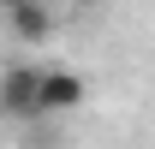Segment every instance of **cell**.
Listing matches in <instances>:
<instances>
[{"label":"cell","instance_id":"6da1fadb","mask_svg":"<svg viewBox=\"0 0 155 149\" xmlns=\"http://www.w3.org/2000/svg\"><path fill=\"white\" fill-rule=\"evenodd\" d=\"M0 113L6 119H42V66H6L0 72Z\"/></svg>","mask_w":155,"mask_h":149},{"label":"cell","instance_id":"7a4b0ae2","mask_svg":"<svg viewBox=\"0 0 155 149\" xmlns=\"http://www.w3.org/2000/svg\"><path fill=\"white\" fill-rule=\"evenodd\" d=\"M0 18H6V30H12V36L18 42H30V48H36V42H48L54 36V0H0Z\"/></svg>","mask_w":155,"mask_h":149},{"label":"cell","instance_id":"3957f363","mask_svg":"<svg viewBox=\"0 0 155 149\" xmlns=\"http://www.w3.org/2000/svg\"><path fill=\"white\" fill-rule=\"evenodd\" d=\"M84 78L78 72H66V66H48L42 72V113H78L84 108Z\"/></svg>","mask_w":155,"mask_h":149},{"label":"cell","instance_id":"277c9868","mask_svg":"<svg viewBox=\"0 0 155 149\" xmlns=\"http://www.w3.org/2000/svg\"><path fill=\"white\" fill-rule=\"evenodd\" d=\"M54 6H60V0H54Z\"/></svg>","mask_w":155,"mask_h":149}]
</instances>
